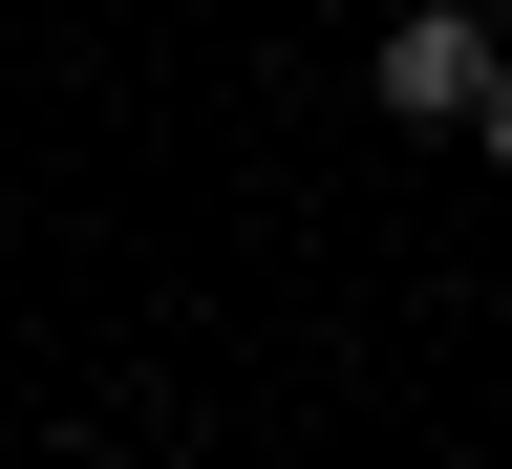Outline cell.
Segmentation results:
<instances>
[{
  "label": "cell",
  "mask_w": 512,
  "mask_h": 469,
  "mask_svg": "<svg viewBox=\"0 0 512 469\" xmlns=\"http://www.w3.org/2000/svg\"><path fill=\"white\" fill-rule=\"evenodd\" d=\"M491 64H512V22H491V0H406V22L363 43V86L406 107V128H470V107H491Z\"/></svg>",
  "instance_id": "1"
},
{
  "label": "cell",
  "mask_w": 512,
  "mask_h": 469,
  "mask_svg": "<svg viewBox=\"0 0 512 469\" xmlns=\"http://www.w3.org/2000/svg\"><path fill=\"white\" fill-rule=\"evenodd\" d=\"M470 150H491V171H512V64H491V107H470Z\"/></svg>",
  "instance_id": "2"
},
{
  "label": "cell",
  "mask_w": 512,
  "mask_h": 469,
  "mask_svg": "<svg viewBox=\"0 0 512 469\" xmlns=\"http://www.w3.org/2000/svg\"><path fill=\"white\" fill-rule=\"evenodd\" d=\"M491 22H512V0H491Z\"/></svg>",
  "instance_id": "3"
}]
</instances>
